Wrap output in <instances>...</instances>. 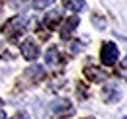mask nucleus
Wrapping results in <instances>:
<instances>
[{"instance_id":"4468645a","label":"nucleus","mask_w":127,"mask_h":119,"mask_svg":"<svg viewBox=\"0 0 127 119\" xmlns=\"http://www.w3.org/2000/svg\"><path fill=\"white\" fill-rule=\"evenodd\" d=\"M0 119H6V113H4L2 109H0Z\"/></svg>"},{"instance_id":"0eeeda50","label":"nucleus","mask_w":127,"mask_h":119,"mask_svg":"<svg viewBox=\"0 0 127 119\" xmlns=\"http://www.w3.org/2000/svg\"><path fill=\"white\" fill-rule=\"evenodd\" d=\"M119 90H117V86L115 84H110V86H106L104 88V100L108 102V104H113V102H117L119 100Z\"/></svg>"},{"instance_id":"1a4fd4ad","label":"nucleus","mask_w":127,"mask_h":119,"mask_svg":"<svg viewBox=\"0 0 127 119\" xmlns=\"http://www.w3.org/2000/svg\"><path fill=\"white\" fill-rule=\"evenodd\" d=\"M26 78H32L33 82L43 80V78H45V70H43V66H32V68H28V70H26Z\"/></svg>"},{"instance_id":"423d86ee","label":"nucleus","mask_w":127,"mask_h":119,"mask_svg":"<svg viewBox=\"0 0 127 119\" xmlns=\"http://www.w3.org/2000/svg\"><path fill=\"white\" fill-rule=\"evenodd\" d=\"M45 62L49 66H59L61 64V53L57 47H49L47 53H45Z\"/></svg>"},{"instance_id":"f257e3e1","label":"nucleus","mask_w":127,"mask_h":119,"mask_svg":"<svg viewBox=\"0 0 127 119\" xmlns=\"http://www.w3.org/2000/svg\"><path fill=\"white\" fill-rule=\"evenodd\" d=\"M49 113H51L53 117H57V119H63V117L72 115V113H74V107H72V104H70L68 100L57 98V100H53V102L49 104Z\"/></svg>"},{"instance_id":"9b49d317","label":"nucleus","mask_w":127,"mask_h":119,"mask_svg":"<svg viewBox=\"0 0 127 119\" xmlns=\"http://www.w3.org/2000/svg\"><path fill=\"white\" fill-rule=\"evenodd\" d=\"M64 10H70V12H80L84 8V0H63Z\"/></svg>"},{"instance_id":"7ed1b4c3","label":"nucleus","mask_w":127,"mask_h":119,"mask_svg":"<svg viewBox=\"0 0 127 119\" xmlns=\"http://www.w3.org/2000/svg\"><path fill=\"white\" fill-rule=\"evenodd\" d=\"M117 57H119V49H117V45L113 43V41L104 43V47H102V53H100L102 64H106V66H113V64L117 62Z\"/></svg>"},{"instance_id":"20e7f679","label":"nucleus","mask_w":127,"mask_h":119,"mask_svg":"<svg viewBox=\"0 0 127 119\" xmlns=\"http://www.w3.org/2000/svg\"><path fill=\"white\" fill-rule=\"evenodd\" d=\"M20 49H22L24 59H28V60H35L37 57H39V47H37V43L33 41L32 37H26Z\"/></svg>"},{"instance_id":"ddd939ff","label":"nucleus","mask_w":127,"mask_h":119,"mask_svg":"<svg viewBox=\"0 0 127 119\" xmlns=\"http://www.w3.org/2000/svg\"><path fill=\"white\" fill-rule=\"evenodd\" d=\"M14 119H30V117H28V115H24V113H18Z\"/></svg>"},{"instance_id":"9d476101","label":"nucleus","mask_w":127,"mask_h":119,"mask_svg":"<svg viewBox=\"0 0 127 119\" xmlns=\"http://www.w3.org/2000/svg\"><path fill=\"white\" fill-rule=\"evenodd\" d=\"M84 72H86V76H88L92 82H102V80L106 78V74H104L100 68H96V66H86Z\"/></svg>"},{"instance_id":"f8f14e48","label":"nucleus","mask_w":127,"mask_h":119,"mask_svg":"<svg viewBox=\"0 0 127 119\" xmlns=\"http://www.w3.org/2000/svg\"><path fill=\"white\" fill-rule=\"evenodd\" d=\"M55 0H33V8L35 10H43V8H47V6H51Z\"/></svg>"},{"instance_id":"f03ea898","label":"nucleus","mask_w":127,"mask_h":119,"mask_svg":"<svg viewBox=\"0 0 127 119\" xmlns=\"http://www.w3.org/2000/svg\"><path fill=\"white\" fill-rule=\"evenodd\" d=\"M28 22H26V18L24 16H16V18H12V20H8L6 24H4V28H2V33L6 35V37H18V35H22L24 31H26V26Z\"/></svg>"},{"instance_id":"39448f33","label":"nucleus","mask_w":127,"mask_h":119,"mask_svg":"<svg viewBox=\"0 0 127 119\" xmlns=\"http://www.w3.org/2000/svg\"><path fill=\"white\" fill-rule=\"evenodd\" d=\"M76 26H78V18H76V16L68 18V20L64 22V26L61 28V37H63V39H68V37H70V33L76 30Z\"/></svg>"},{"instance_id":"2eb2a0df","label":"nucleus","mask_w":127,"mask_h":119,"mask_svg":"<svg viewBox=\"0 0 127 119\" xmlns=\"http://www.w3.org/2000/svg\"><path fill=\"white\" fill-rule=\"evenodd\" d=\"M121 119H127V117H121Z\"/></svg>"},{"instance_id":"6e6552de","label":"nucleus","mask_w":127,"mask_h":119,"mask_svg":"<svg viewBox=\"0 0 127 119\" xmlns=\"http://www.w3.org/2000/svg\"><path fill=\"white\" fill-rule=\"evenodd\" d=\"M61 16H63V12L61 10H51L47 16H45V20H43V24L47 26V28H55L57 24H59V20H61Z\"/></svg>"}]
</instances>
